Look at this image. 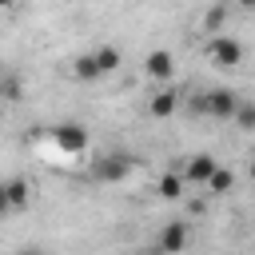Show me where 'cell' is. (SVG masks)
I'll return each mask as SVG.
<instances>
[{"label": "cell", "instance_id": "obj_1", "mask_svg": "<svg viewBox=\"0 0 255 255\" xmlns=\"http://www.w3.org/2000/svg\"><path fill=\"white\" fill-rule=\"evenodd\" d=\"M131 171H135V155H128V151H104V155L92 159V171L88 175L96 183H124Z\"/></svg>", "mask_w": 255, "mask_h": 255}, {"label": "cell", "instance_id": "obj_2", "mask_svg": "<svg viewBox=\"0 0 255 255\" xmlns=\"http://www.w3.org/2000/svg\"><path fill=\"white\" fill-rule=\"evenodd\" d=\"M243 96L235 92V88H211V92H203V100H199V108L211 116V120H231V112H235V104H239Z\"/></svg>", "mask_w": 255, "mask_h": 255}, {"label": "cell", "instance_id": "obj_3", "mask_svg": "<svg viewBox=\"0 0 255 255\" xmlns=\"http://www.w3.org/2000/svg\"><path fill=\"white\" fill-rule=\"evenodd\" d=\"M187 243H191L187 223H183V219H171V223H163L159 235H155V255H179Z\"/></svg>", "mask_w": 255, "mask_h": 255}, {"label": "cell", "instance_id": "obj_4", "mask_svg": "<svg viewBox=\"0 0 255 255\" xmlns=\"http://www.w3.org/2000/svg\"><path fill=\"white\" fill-rule=\"evenodd\" d=\"M207 56H211V64H215V68H239V60H243V44L219 32V36H211Z\"/></svg>", "mask_w": 255, "mask_h": 255}, {"label": "cell", "instance_id": "obj_5", "mask_svg": "<svg viewBox=\"0 0 255 255\" xmlns=\"http://www.w3.org/2000/svg\"><path fill=\"white\" fill-rule=\"evenodd\" d=\"M52 143L64 155H80V151H88V128L84 124H60V128H52Z\"/></svg>", "mask_w": 255, "mask_h": 255}, {"label": "cell", "instance_id": "obj_6", "mask_svg": "<svg viewBox=\"0 0 255 255\" xmlns=\"http://www.w3.org/2000/svg\"><path fill=\"white\" fill-rule=\"evenodd\" d=\"M143 72H147V80L167 84V80H171V72H175V56H171L167 48H151V52L143 56Z\"/></svg>", "mask_w": 255, "mask_h": 255}, {"label": "cell", "instance_id": "obj_7", "mask_svg": "<svg viewBox=\"0 0 255 255\" xmlns=\"http://www.w3.org/2000/svg\"><path fill=\"white\" fill-rule=\"evenodd\" d=\"M211 171H215V155H207V151L191 155V159L179 167V175H183V183H187V187H203Z\"/></svg>", "mask_w": 255, "mask_h": 255}, {"label": "cell", "instance_id": "obj_8", "mask_svg": "<svg viewBox=\"0 0 255 255\" xmlns=\"http://www.w3.org/2000/svg\"><path fill=\"white\" fill-rule=\"evenodd\" d=\"M4 195H8V207L12 211H24L32 203V183L24 175H12V179H4Z\"/></svg>", "mask_w": 255, "mask_h": 255}, {"label": "cell", "instance_id": "obj_9", "mask_svg": "<svg viewBox=\"0 0 255 255\" xmlns=\"http://www.w3.org/2000/svg\"><path fill=\"white\" fill-rule=\"evenodd\" d=\"M175 108H179V92H175V88H167V84H163V88L147 100V112H151L155 120H167Z\"/></svg>", "mask_w": 255, "mask_h": 255}, {"label": "cell", "instance_id": "obj_10", "mask_svg": "<svg viewBox=\"0 0 255 255\" xmlns=\"http://www.w3.org/2000/svg\"><path fill=\"white\" fill-rule=\"evenodd\" d=\"M92 60H96L100 76H112V72L124 64V56H120V48H116V44H100V48H92Z\"/></svg>", "mask_w": 255, "mask_h": 255}, {"label": "cell", "instance_id": "obj_11", "mask_svg": "<svg viewBox=\"0 0 255 255\" xmlns=\"http://www.w3.org/2000/svg\"><path fill=\"white\" fill-rule=\"evenodd\" d=\"M203 187H207V195H227V191H235V171L215 163V171L207 175V183H203Z\"/></svg>", "mask_w": 255, "mask_h": 255}, {"label": "cell", "instance_id": "obj_12", "mask_svg": "<svg viewBox=\"0 0 255 255\" xmlns=\"http://www.w3.org/2000/svg\"><path fill=\"white\" fill-rule=\"evenodd\" d=\"M155 191H159V199H179V195L187 191V183H183L179 171H163L159 183H155Z\"/></svg>", "mask_w": 255, "mask_h": 255}, {"label": "cell", "instance_id": "obj_13", "mask_svg": "<svg viewBox=\"0 0 255 255\" xmlns=\"http://www.w3.org/2000/svg\"><path fill=\"white\" fill-rule=\"evenodd\" d=\"M227 16H231V8L219 0V4H211L207 8V16H203V32H211V36H219V28L227 24Z\"/></svg>", "mask_w": 255, "mask_h": 255}, {"label": "cell", "instance_id": "obj_14", "mask_svg": "<svg viewBox=\"0 0 255 255\" xmlns=\"http://www.w3.org/2000/svg\"><path fill=\"white\" fill-rule=\"evenodd\" d=\"M72 76H76V80H100V68H96V60H92V52H84V56L72 60Z\"/></svg>", "mask_w": 255, "mask_h": 255}, {"label": "cell", "instance_id": "obj_15", "mask_svg": "<svg viewBox=\"0 0 255 255\" xmlns=\"http://www.w3.org/2000/svg\"><path fill=\"white\" fill-rule=\"evenodd\" d=\"M231 120H235V128H239V131H255V104L239 100V104H235V112H231Z\"/></svg>", "mask_w": 255, "mask_h": 255}, {"label": "cell", "instance_id": "obj_16", "mask_svg": "<svg viewBox=\"0 0 255 255\" xmlns=\"http://www.w3.org/2000/svg\"><path fill=\"white\" fill-rule=\"evenodd\" d=\"M0 96H4L8 104H16V100L24 96V84H20L16 76H4V80H0Z\"/></svg>", "mask_w": 255, "mask_h": 255}, {"label": "cell", "instance_id": "obj_17", "mask_svg": "<svg viewBox=\"0 0 255 255\" xmlns=\"http://www.w3.org/2000/svg\"><path fill=\"white\" fill-rule=\"evenodd\" d=\"M8 211H12V207H8V195H4V183H0V219H4Z\"/></svg>", "mask_w": 255, "mask_h": 255}, {"label": "cell", "instance_id": "obj_18", "mask_svg": "<svg viewBox=\"0 0 255 255\" xmlns=\"http://www.w3.org/2000/svg\"><path fill=\"white\" fill-rule=\"evenodd\" d=\"M235 4H239L243 12H251V8H255V0H235Z\"/></svg>", "mask_w": 255, "mask_h": 255}, {"label": "cell", "instance_id": "obj_19", "mask_svg": "<svg viewBox=\"0 0 255 255\" xmlns=\"http://www.w3.org/2000/svg\"><path fill=\"white\" fill-rule=\"evenodd\" d=\"M16 4H20V0H0V8H16Z\"/></svg>", "mask_w": 255, "mask_h": 255}, {"label": "cell", "instance_id": "obj_20", "mask_svg": "<svg viewBox=\"0 0 255 255\" xmlns=\"http://www.w3.org/2000/svg\"><path fill=\"white\" fill-rule=\"evenodd\" d=\"M12 255H40V251H32V247H24V251H12Z\"/></svg>", "mask_w": 255, "mask_h": 255}, {"label": "cell", "instance_id": "obj_21", "mask_svg": "<svg viewBox=\"0 0 255 255\" xmlns=\"http://www.w3.org/2000/svg\"><path fill=\"white\" fill-rule=\"evenodd\" d=\"M100 4H112V0H100Z\"/></svg>", "mask_w": 255, "mask_h": 255}, {"label": "cell", "instance_id": "obj_22", "mask_svg": "<svg viewBox=\"0 0 255 255\" xmlns=\"http://www.w3.org/2000/svg\"><path fill=\"white\" fill-rule=\"evenodd\" d=\"M131 255H139V251H131Z\"/></svg>", "mask_w": 255, "mask_h": 255}]
</instances>
